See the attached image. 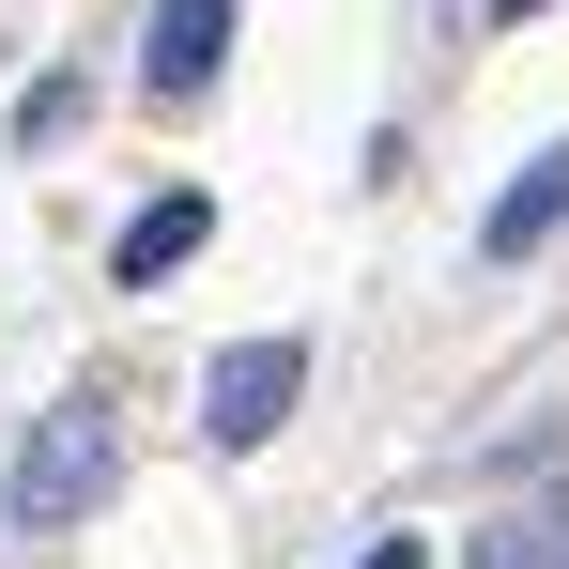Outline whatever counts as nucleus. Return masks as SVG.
<instances>
[{"label":"nucleus","mask_w":569,"mask_h":569,"mask_svg":"<svg viewBox=\"0 0 569 569\" xmlns=\"http://www.w3.org/2000/svg\"><path fill=\"white\" fill-rule=\"evenodd\" d=\"M108 492H123V416L108 400H47L16 431V462H0V523L16 539H62V523H93Z\"/></svg>","instance_id":"nucleus-1"},{"label":"nucleus","mask_w":569,"mask_h":569,"mask_svg":"<svg viewBox=\"0 0 569 569\" xmlns=\"http://www.w3.org/2000/svg\"><path fill=\"white\" fill-rule=\"evenodd\" d=\"M292 400H308V339H231V355L200 370V431H216V447H278Z\"/></svg>","instance_id":"nucleus-2"},{"label":"nucleus","mask_w":569,"mask_h":569,"mask_svg":"<svg viewBox=\"0 0 569 569\" xmlns=\"http://www.w3.org/2000/svg\"><path fill=\"white\" fill-rule=\"evenodd\" d=\"M216 62H231V0H154L139 78H154V93H216Z\"/></svg>","instance_id":"nucleus-3"},{"label":"nucleus","mask_w":569,"mask_h":569,"mask_svg":"<svg viewBox=\"0 0 569 569\" xmlns=\"http://www.w3.org/2000/svg\"><path fill=\"white\" fill-rule=\"evenodd\" d=\"M200 231H216V200H200V186H170V200H139V216H123V247H108V278H123V292L186 278V262H200Z\"/></svg>","instance_id":"nucleus-4"},{"label":"nucleus","mask_w":569,"mask_h":569,"mask_svg":"<svg viewBox=\"0 0 569 569\" xmlns=\"http://www.w3.org/2000/svg\"><path fill=\"white\" fill-rule=\"evenodd\" d=\"M555 231H569V139H555V154H523V186L477 216V262H539Z\"/></svg>","instance_id":"nucleus-5"},{"label":"nucleus","mask_w":569,"mask_h":569,"mask_svg":"<svg viewBox=\"0 0 569 569\" xmlns=\"http://www.w3.org/2000/svg\"><path fill=\"white\" fill-rule=\"evenodd\" d=\"M477 569H569V508H508V523H477Z\"/></svg>","instance_id":"nucleus-6"},{"label":"nucleus","mask_w":569,"mask_h":569,"mask_svg":"<svg viewBox=\"0 0 569 569\" xmlns=\"http://www.w3.org/2000/svg\"><path fill=\"white\" fill-rule=\"evenodd\" d=\"M355 569H431V539H385V555H355Z\"/></svg>","instance_id":"nucleus-7"},{"label":"nucleus","mask_w":569,"mask_h":569,"mask_svg":"<svg viewBox=\"0 0 569 569\" xmlns=\"http://www.w3.org/2000/svg\"><path fill=\"white\" fill-rule=\"evenodd\" d=\"M492 16H508V31H523V16H555V0H492Z\"/></svg>","instance_id":"nucleus-8"}]
</instances>
